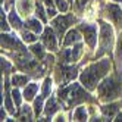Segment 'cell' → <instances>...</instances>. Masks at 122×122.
I'll use <instances>...</instances> for the list:
<instances>
[{"mask_svg":"<svg viewBox=\"0 0 122 122\" xmlns=\"http://www.w3.org/2000/svg\"><path fill=\"white\" fill-rule=\"evenodd\" d=\"M2 49L5 51H15V53H25L27 49L22 46V43L13 34L2 32Z\"/></svg>","mask_w":122,"mask_h":122,"instance_id":"6","label":"cell"},{"mask_svg":"<svg viewBox=\"0 0 122 122\" xmlns=\"http://www.w3.org/2000/svg\"><path fill=\"white\" fill-rule=\"evenodd\" d=\"M97 94H99V100L100 102H112L118 97L122 96V82L116 80L115 76H109L104 78V81L99 84L97 87Z\"/></svg>","mask_w":122,"mask_h":122,"instance_id":"2","label":"cell"},{"mask_svg":"<svg viewBox=\"0 0 122 122\" xmlns=\"http://www.w3.org/2000/svg\"><path fill=\"white\" fill-rule=\"evenodd\" d=\"M55 3H56V7H57V10H59V12H62V13L68 12L69 5H68L66 0H55Z\"/></svg>","mask_w":122,"mask_h":122,"instance_id":"27","label":"cell"},{"mask_svg":"<svg viewBox=\"0 0 122 122\" xmlns=\"http://www.w3.org/2000/svg\"><path fill=\"white\" fill-rule=\"evenodd\" d=\"M88 119V107L78 106L72 112V121H87Z\"/></svg>","mask_w":122,"mask_h":122,"instance_id":"17","label":"cell"},{"mask_svg":"<svg viewBox=\"0 0 122 122\" xmlns=\"http://www.w3.org/2000/svg\"><path fill=\"white\" fill-rule=\"evenodd\" d=\"M21 38H22L24 43L32 44V43H36V41H37V34L25 28V30H21Z\"/></svg>","mask_w":122,"mask_h":122,"instance_id":"22","label":"cell"},{"mask_svg":"<svg viewBox=\"0 0 122 122\" xmlns=\"http://www.w3.org/2000/svg\"><path fill=\"white\" fill-rule=\"evenodd\" d=\"M36 115L34 113V109L28 104H25V106L21 107V113H19V119L21 121H32V116Z\"/></svg>","mask_w":122,"mask_h":122,"instance_id":"21","label":"cell"},{"mask_svg":"<svg viewBox=\"0 0 122 122\" xmlns=\"http://www.w3.org/2000/svg\"><path fill=\"white\" fill-rule=\"evenodd\" d=\"M22 16L19 15L18 10H15V9H10L9 10V22H10V27L16 31H21L22 30Z\"/></svg>","mask_w":122,"mask_h":122,"instance_id":"13","label":"cell"},{"mask_svg":"<svg viewBox=\"0 0 122 122\" xmlns=\"http://www.w3.org/2000/svg\"><path fill=\"white\" fill-rule=\"evenodd\" d=\"M10 69H12L10 62H9V60H7L6 57H2V71H3L5 74H9Z\"/></svg>","mask_w":122,"mask_h":122,"instance_id":"29","label":"cell"},{"mask_svg":"<svg viewBox=\"0 0 122 122\" xmlns=\"http://www.w3.org/2000/svg\"><path fill=\"white\" fill-rule=\"evenodd\" d=\"M41 43H43V46L46 47V50H49V51H57V49H59V44H57V34H56V31L53 30V27H47V28H44V31L41 32Z\"/></svg>","mask_w":122,"mask_h":122,"instance_id":"8","label":"cell"},{"mask_svg":"<svg viewBox=\"0 0 122 122\" xmlns=\"http://www.w3.org/2000/svg\"><path fill=\"white\" fill-rule=\"evenodd\" d=\"M44 96H38V97L37 99H34V113H36V116H38L40 115V113H41V110H43V107H44V106H43V102H44Z\"/></svg>","mask_w":122,"mask_h":122,"instance_id":"24","label":"cell"},{"mask_svg":"<svg viewBox=\"0 0 122 122\" xmlns=\"http://www.w3.org/2000/svg\"><path fill=\"white\" fill-rule=\"evenodd\" d=\"M81 41V34H80V28H72L66 32V36L63 38V47H68V46H74L76 43Z\"/></svg>","mask_w":122,"mask_h":122,"instance_id":"10","label":"cell"},{"mask_svg":"<svg viewBox=\"0 0 122 122\" xmlns=\"http://www.w3.org/2000/svg\"><path fill=\"white\" fill-rule=\"evenodd\" d=\"M44 46H43V43L40 44V43H32V44L30 46V53L34 56V57H37V59H44L46 55H44Z\"/></svg>","mask_w":122,"mask_h":122,"instance_id":"16","label":"cell"},{"mask_svg":"<svg viewBox=\"0 0 122 122\" xmlns=\"http://www.w3.org/2000/svg\"><path fill=\"white\" fill-rule=\"evenodd\" d=\"M44 3H43V0H36V16L38 19H41L43 22H47V18H49V15H47V9H44V6H43Z\"/></svg>","mask_w":122,"mask_h":122,"instance_id":"18","label":"cell"},{"mask_svg":"<svg viewBox=\"0 0 122 122\" xmlns=\"http://www.w3.org/2000/svg\"><path fill=\"white\" fill-rule=\"evenodd\" d=\"M116 59H118V60L122 59V36H119V38H118V44H116Z\"/></svg>","mask_w":122,"mask_h":122,"instance_id":"30","label":"cell"},{"mask_svg":"<svg viewBox=\"0 0 122 122\" xmlns=\"http://www.w3.org/2000/svg\"><path fill=\"white\" fill-rule=\"evenodd\" d=\"M10 82L13 87H24L30 82V76L27 74H15L10 78Z\"/></svg>","mask_w":122,"mask_h":122,"instance_id":"15","label":"cell"},{"mask_svg":"<svg viewBox=\"0 0 122 122\" xmlns=\"http://www.w3.org/2000/svg\"><path fill=\"white\" fill-rule=\"evenodd\" d=\"M6 112H7L6 107H5V109L2 107V112H0V118H2V121H6V119H7V118H6Z\"/></svg>","mask_w":122,"mask_h":122,"instance_id":"33","label":"cell"},{"mask_svg":"<svg viewBox=\"0 0 122 122\" xmlns=\"http://www.w3.org/2000/svg\"><path fill=\"white\" fill-rule=\"evenodd\" d=\"M10 22L6 21V15L3 12V7H2V32H9L10 31Z\"/></svg>","mask_w":122,"mask_h":122,"instance_id":"28","label":"cell"},{"mask_svg":"<svg viewBox=\"0 0 122 122\" xmlns=\"http://www.w3.org/2000/svg\"><path fill=\"white\" fill-rule=\"evenodd\" d=\"M40 90V84L38 82H28L27 85H25V88L22 91L24 94V100L27 102H32L34 99H36V96Z\"/></svg>","mask_w":122,"mask_h":122,"instance_id":"11","label":"cell"},{"mask_svg":"<svg viewBox=\"0 0 122 122\" xmlns=\"http://www.w3.org/2000/svg\"><path fill=\"white\" fill-rule=\"evenodd\" d=\"M10 94H12V99H13V103L16 104V107H19V106H21V103H22L24 94L18 90V87H16V88H13V90L10 91Z\"/></svg>","mask_w":122,"mask_h":122,"instance_id":"25","label":"cell"},{"mask_svg":"<svg viewBox=\"0 0 122 122\" xmlns=\"http://www.w3.org/2000/svg\"><path fill=\"white\" fill-rule=\"evenodd\" d=\"M56 112H59V104H57V99L50 96L46 102V106H44V113L47 116H53Z\"/></svg>","mask_w":122,"mask_h":122,"instance_id":"14","label":"cell"},{"mask_svg":"<svg viewBox=\"0 0 122 122\" xmlns=\"http://www.w3.org/2000/svg\"><path fill=\"white\" fill-rule=\"evenodd\" d=\"M51 90H53V80H51L50 76H47L44 81H43V85H41V94L44 96V97H49Z\"/></svg>","mask_w":122,"mask_h":122,"instance_id":"23","label":"cell"},{"mask_svg":"<svg viewBox=\"0 0 122 122\" xmlns=\"http://www.w3.org/2000/svg\"><path fill=\"white\" fill-rule=\"evenodd\" d=\"M115 121H122V112L116 115V119H115Z\"/></svg>","mask_w":122,"mask_h":122,"instance_id":"34","label":"cell"},{"mask_svg":"<svg viewBox=\"0 0 122 122\" xmlns=\"http://www.w3.org/2000/svg\"><path fill=\"white\" fill-rule=\"evenodd\" d=\"M43 21L38 19V18H27V21H25L24 24V27L32 31V32H36V34H41L43 31H44V27H43Z\"/></svg>","mask_w":122,"mask_h":122,"instance_id":"12","label":"cell"},{"mask_svg":"<svg viewBox=\"0 0 122 122\" xmlns=\"http://www.w3.org/2000/svg\"><path fill=\"white\" fill-rule=\"evenodd\" d=\"M65 118H66V116L63 115V113H62V112H57V113H56V116H55V119H53V121H66Z\"/></svg>","mask_w":122,"mask_h":122,"instance_id":"32","label":"cell"},{"mask_svg":"<svg viewBox=\"0 0 122 122\" xmlns=\"http://www.w3.org/2000/svg\"><path fill=\"white\" fill-rule=\"evenodd\" d=\"M119 106L121 104L119 103H109V104H104V106H102V113L104 116H115L116 113L119 112Z\"/></svg>","mask_w":122,"mask_h":122,"instance_id":"19","label":"cell"},{"mask_svg":"<svg viewBox=\"0 0 122 122\" xmlns=\"http://www.w3.org/2000/svg\"><path fill=\"white\" fill-rule=\"evenodd\" d=\"M16 10L22 18H30V15L36 10V3L32 0H18L16 2Z\"/></svg>","mask_w":122,"mask_h":122,"instance_id":"9","label":"cell"},{"mask_svg":"<svg viewBox=\"0 0 122 122\" xmlns=\"http://www.w3.org/2000/svg\"><path fill=\"white\" fill-rule=\"evenodd\" d=\"M102 15L103 18L113 24V27L121 31L122 28V7L115 2V3H104L102 6Z\"/></svg>","mask_w":122,"mask_h":122,"instance_id":"4","label":"cell"},{"mask_svg":"<svg viewBox=\"0 0 122 122\" xmlns=\"http://www.w3.org/2000/svg\"><path fill=\"white\" fill-rule=\"evenodd\" d=\"M80 31L82 32L84 36V40H85V44L88 46L90 50H94L96 49V44L99 41V37H97V25L94 24H80L78 25Z\"/></svg>","mask_w":122,"mask_h":122,"instance_id":"7","label":"cell"},{"mask_svg":"<svg viewBox=\"0 0 122 122\" xmlns=\"http://www.w3.org/2000/svg\"><path fill=\"white\" fill-rule=\"evenodd\" d=\"M76 16L74 13H68V15H57L55 16L53 19H51V27H53V30L56 31L59 40H62V37L65 36V31L71 27V25H74L76 22Z\"/></svg>","mask_w":122,"mask_h":122,"instance_id":"5","label":"cell"},{"mask_svg":"<svg viewBox=\"0 0 122 122\" xmlns=\"http://www.w3.org/2000/svg\"><path fill=\"white\" fill-rule=\"evenodd\" d=\"M82 53H84V46L81 43L74 44V47L71 49V62H78V60L81 59Z\"/></svg>","mask_w":122,"mask_h":122,"instance_id":"20","label":"cell"},{"mask_svg":"<svg viewBox=\"0 0 122 122\" xmlns=\"http://www.w3.org/2000/svg\"><path fill=\"white\" fill-rule=\"evenodd\" d=\"M112 2H116V3H121V2H122V0H112Z\"/></svg>","mask_w":122,"mask_h":122,"instance_id":"35","label":"cell"},{"mask_svg":"<svg viewBox=\"0 0 122 122\" xmlns=\"http://www.w3.org/2000/svg\"><path fill=\"white\" fill-rule=\"evenodd\" d=\"M113 28L109 25L107 21H100V31H99V50L96 53V57H100L103 55L109 53L113 47V41H115V36H113Z\"/></svg>","mask_w":122,"mask_h":122,"instance_id":"3","label":"cell"},{"mask_svg":"<svg viewBox=\"0 0 122 122\" xmlns=\"http://www.w3.org/2000/svg\"><path fill=\"white\" fill-rule=\"evenodd\" d=\"M10 96H12V94H10ZM10 96H9V93H6V97H5V106H3V107H6V110L12 115V113L15 112V106H16V104L12 103L13 99L10 97Z\"/></svg>","mask_w":122,"mask_h":122,"instance_id":"26","label":"cell"},{"mask_svg":"<svg viewBox=\"0 0 122 122\" xmlns=\"http://www.w3.org/2000/svg\"><path fill=\"white\" fill-rule=\"evenodd\" d=\"M112 68V63L109 59H102L99 62L90 63L88 66L84 68V71L80 74V81L82 87H85L88 91H93L97 88L99 82L102 81V78H104Z\"/></svg>","mask_w":122,"mask_h":122,"instance_id":"1","label":"cell"},{"mask_svg":"<svg viewBox=\"0 0 122 122\" xmlns=\"http://www.w3.org/2000/svg\"><path fill=\"white\" fill-rule=\"evenodd\" d=\"M43 3H44V6L47 7V9H55V7H56L55 0H43ZM56 9H57V7H56Z\"/></svg>","mask_w":122,"mask_h":122,"instance_id":"31","label":"cell"}]
</instances>
